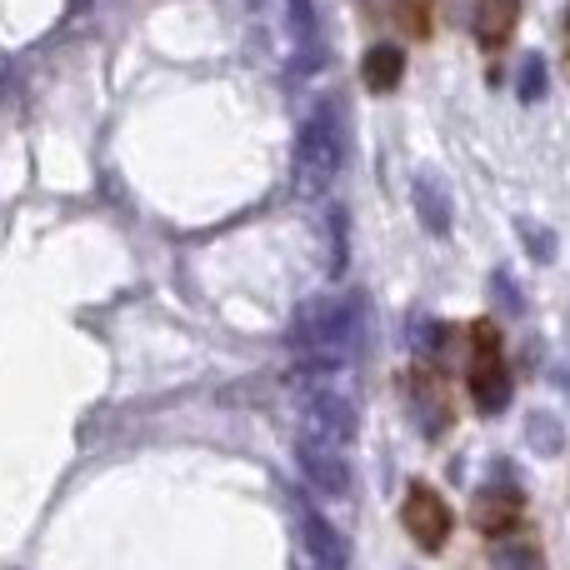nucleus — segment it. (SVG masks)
I'll return each instance as SVG.
<instances>
[{"instance_id":"20e7f679","label":"nucleus","mask_w":570,"mask_h":570,"mask_svg":"<svg viewBox=\"0 0 570 570\" xmlns=\"http://www.w3.org/2000/svg\"><path fill=\"white\" fill-rule=\"evenodd\" d=\"M365 20L375 26H395L411 40H431L435 30V0H355Z\"/></svg>"},{"instance_id":"f257e3e1","label":"nucleus","mask_w":570,"mask_h":570,"mask_svg":"<svg viewBox=\"0 0 570 570\" xmlns=\"http://www.w3.org/2000/svg\"><path fill=\"white\" fill-rule=\"evenodd\" d=\"M465 401L475 415H501L511 405V361H505V335L491 315L465 325Z\"/></svg>"},{"instance_id":"f03ea898","label":"nucleus","mask_w":570,"mask_h":570,"mask_svg":"<svg viewBox=\"0 0 570 570\" xmlns=\"http://www.w3.org/2000/svg\"><path fill=\"white\" fill-rule=\"evenodd\" d=\"M401 525H405V535L415 541V551L441 556L445 546H451V535H455V511H451V501H445L435 485L411 481L405 485V501H401Z\"/></svg>"},{"instance_id":"7ed1b4c3","label":"nucleus","mask_w":570,"mask_h":570,"mask_svg":"<svg viewBox=\"0 0 570 570\" xmlns=\"http://www.w3.org/2000/svg\"><path fill=\"white\" fill-rule=\"evenodd\" d=\"M471 525H475V535H485V541H495V546L511 541L515 531H525V495L505 481L485 485L471 505Z\"/></svg>"},{"instance_id":"423d86ee","label":"nucleus","mask_w":570,"mask_h":570,"mask_svg":"<svg viewBox=\"0 0 570 570\" xmlns=\"http://www.w3.org/2000/svg\"><path fill=\"white\" fill-rule=\"evenodd\" d=\"M401 76H405V56H401V46H371V50H365V60H361V80H365V90L385 96V90L401 86Z\"/></svg>"},{"instance_id":"0eeeda50","label":"nucleus","mask_w":570,"mask_h":570,"mask_svg":"<svg viewBox=\"0 0 570 570\" xmlns=\"http://www.w3.org/2000/svg\"><path fill=\"white\" fill-rule=\"evenodd\" d=\"M566 66H570V16H566Z\"/></svg>"},{"instance_id":"39448f33","label":"nucleus","mask_w":570,"mask_h":570,"mask_svg":"<svg viewBox=\"0 0 570 570\" xmlns=\"http://www.w3.org/2000/svg\"><path fill=\"white\" fill-rule=\"evenodd\" d=\"M515 16L521 6L515 0H481V16H475V40H481L485 56H501L515 36Z\"/></svg>"}]
</instances>
